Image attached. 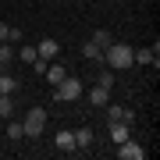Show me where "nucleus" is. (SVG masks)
Returning <instances> with one entry per match:
<instances>
[{"label": "nucleus", "mask_w": 160, "mask_h": 160, "mask_svg": "<svg viewBox=\"0 0 160 160\" xmlns=\"http://www.w3.org/2000/svg\"><path fill=\"white\" fill-rule=\"evenodd\" d=\"M92 43H96V46H103V50H107V46L114 43V36H110L107 29H96V36H92Z\"/></svg>", "instance_id": "4468645a"}, {"label": "nucleus", "mask_w": 160, "mask_h": 160, "mask_svg": "<svg viewBox=\"0 0 160 160\" xmlns=\"http://www.w3.org/2000/svg\"><path fill=\"white\" fill-rule=\"evenodd\" d=\"M22 135H25L22 121H11V125H7V139H22Z\"/></svg>", "instance_id": "dca6fc26"}, {"label": "nucleus", "mask_w": 160, "mask_h": 160, "mask_svg": "<svg viewBox=\"0 0 160 160\" xmlns=\"http://www.w3.org/2000/svg\"><path fill=\"white\" fill-rule=\"evenodd\" d=\"M46 64H50V61H39V57H36V61H32V68H36V75H43V71H46Z\"/></svg>", "instance_id": "412c9836"}, {"label": "nucleus", "mask_w": 160, "mask_h": 160, "mask_svg": "<svg viewBox=\"0 0 160 160\" xmlns=\"http://www.w3.org/2000/svg\"><path fill=\"white\" fill-rule=\"evenodd\" d=\"M53 96H57V100H68V103L78 100V96H82V82L75 78V75H64L57 86H53Z\"/></svg>", "instance_id": "f03ea898"}, {"label": "nucleus", "mask_w": 160, "mask_h": 160, "mask_svg": "<svg viewBox=\"0 0 160 160\" xmlns=\"http://www.w3.org/2000/svg\"><path fill=\"white\" fill-rule=\"evenodd\" d=\"M103 110H107V118H110V121H121V114H125V107H118V103H107Z\"/></svg>", "instance_id": "f3484780"}, {"label": "nucleus", "mask_w": 160, "mask_h": 160, "mask_svg": "<svg viewBox=\"0 0 160 160\" xmlns=\"http://www.w3.org/2000/svg\"><path fill=\"white\" fill-rule=\"evenodd\" d=\"M92 146V132L89 128H78L75 132V149H89Z\"/></svg>", "instance_id": "9b49d317"}, {"label": "nucleus", "mask_w": 160, "mask_h": 160, "mask_svg": "<svg viewBox=\"0 0 160 160\" xmlns=\"http://www.w3.org/2000/svg\"><path fill=\"white\" fill-rule=\"evenodd\" d=\"M118 160H146V146L125 139V142H118Z\"/></svg>", "instance_id": "20e7f679"}, {"label": "nucleus", "mask_w": 160, "mask_h": 160, "mask_svg": "<svg viewBox=\"0 0 160 160\" xmlns=\"http://www.w3.org/2000/svg\"><path fill=\"white\" fill-rule=\"evenodd\" d=\"M7 39H11V25H4V22H0V43H7Z\"/></svg>", "instance_id": "aec40b11"}, {"label": "nucleus", "mask_w": 160, "mask_h": 160, "mask_svg": "<svg viewBox=\"0 0 160 160\" xmlns=\"http://www.w3.org/2000/svg\"><path fill=\"white\" fill-rule=\"evenodd\" d=\"M14 89H18V78H14V75H0V92H4V96H11Z\"/></svg>", "instance_id": "f8f14e48"}, {"label": "nucleus", "mask_w": 160, "mask_h": 160, "mask_svg": "<svg viewBox=\"0 0 160 160\" xmlns=\"http://www.w3.org/2000/svg\"><path fill=\"white\" fill-rule=\"evenodd\" d=\"M22 128H25V135H43V128H46V110L43 107H32L29 114H25V121H22Z\"/></svg>", "instance_id": "7ed1b4c3"}, {"label": "nucleus", "mask_w": 160, "mask_h": 160, "mask_svg": "<svg viewBox=\"0 0 160 160\" xmlns=\"http://www.w3.org/2000/svg\"><path fill=\"white\" fill-rule=\"evenodd\" d=\"M11 110H14V100L0 92V118H11Z\"/></svg>", "instance_id": "2eb2a0df"}, {"label": "nucleus", "mask_w": 160, "mask_h": 160, "mask_svg": "<svg viewBox=\"0 0 160 160\" xmlns=\"http://www.w3.org/2000/svg\"><path fill=\"white\" fill-rule=\"evenodd\" d=\"M53 142H57V149H68V153H71V149H75V132H68V128H61Z\"/></svg>", "instance_id": "1a4fd4ad"}, {"label": "nucleus", "mask_w": 160, "mask_h": 160, "mask_svg": "<svg viewBox=\"0 0 160 160\" xmlns=\"http://www.w3.org/2000/svg\"><path fill=\"white\" fill-rule=\"evenodd\" d=\"M82 57H86V61H96V64H103V46H96L92 39H86V43H82Z\"/></svg>", "instance_id": "423d86ee"}, {"label": "nucleus", "mask_w": 160, "mask_h": 160, "mask_svg": "<svg viewBox=\"0 0 160 160\" xmlns=\"http://www.w3.org/2000/svg\"><path fill=\"white\" fill-rule=\"evenodd\" d=\"M103 64L110 71H121V68H132V46L128 43H110L103 50Z\"/></svg>", "instance_id": "f257e3e1"}, {"label": "nucleus", "mask_w": 160, "mask_h": 160, "mask_svg": "<svg viewBox=\"0 0 160 160\" xmlns=\"http://www.w3.org/2000/svg\"><path fill=\"white\" fill-rule=\"evenodd\" d=\"M89 103H92V107H107V103H110V89L96 86V89L89 92Z\"/></svg>", "instance_id": "6e6552de"}, {"label": "nucleus", "mask_w": 160, "mask_h": 160, "mask_svg": "<svg viewBox=\"0 0 160 160\" xmlns=\"http://www.w3.org/2000/svg\"><path fill=\"white\" fill-rule=\"evenodd\" d=\"M18 57H22L25 64H32V61H36V46H22V50H18Z\"/></svg>", "instance_id": "a211bd4d"}, {"label": "nucleus", "mask_w": 160, "mask_h": 160, "mask_svg": "<svg viewBox=\"0 0 160 160\" xmlns=\"http://www.w3.org/2000/svg\"><path fill=\"white\" fill-rule=\"evenodd\" d=\"M43 75H46V82H50V86H57V82L64 78V75H68V68H64V64H53V61H50Z\"/></svg>", "instance_id": "0eeeda50"}, {"label": "nucleus", "mask_w": 160, "mask_h": 160, "mask_svg": "<svg viewBox=\"0 0 160 160\" xmlns=\"http://www.w3.org/2000/svg\"><path fill=\"white\" fill-rule=\"evenodd\" d=\"M96 86H103V89H114V71L103 64V71H100V78H96Z\"/></svg>", "instance_id": "ddd939ff"}, {"label": "nucleus", "mask_w": 160, "mask_h": 160, "mask_svg": "<svg viewBox=\"0 0 160 160\" xmlns=\"http://www.w3.org/2000/svg\"><path fill=\"white\" fill-rule=\"evenodd\" d=\"M57 53H61V43L50 39V36L39 39V46H36V57H39V61H57Z\"/></svg>", "instance_id": "39448f33"}, {"label": "nucleus", "mask_w": 160, "mask_h": 160, "mask_svg": "<svg viewBox=\"0 0 160 160\" xmlns=\"http://www.w3.org/2000/svg\"><path fill=\"white\" fill-rule=\"evenodd\" d=\"M11 57H14V53H11V43H0V64H11Z\"/></svg>", "instance_id": "6ab92c4d"}, {"label": "nucleus", "mask_w": 160, "mask_h": 160, "mask_svg": "<svg viewBox=\"0 0 160 160\" xmlns=\"http://www.w3.org/2000/svg\"><path fill=\"white\" fill-rule=\"evenodd\" d=\"M110 139L114 142H125L128 139V121H110Z\"/></svg>", "instance_id": "9d476101"}]
</instances>
